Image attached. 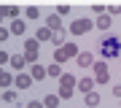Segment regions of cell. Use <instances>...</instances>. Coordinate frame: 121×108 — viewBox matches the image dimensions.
<instances>
[{
  "mask_svg": "<svg viewBox=\"0 0 121 108\" xmlns=\"http://www.w3.org/2000/svg\"><path fill=\"white\" fill-rule=\"evenodd\" d=\"M118 52H121V41L118 38H105L99 43V54L102 57H118Z\"/></svg>",
  "mask_w": 121,
  "mask_h": 108,
  "instance_id": "cell-1",
  "label": "cell"
},
{
  "mask_svg": "<svg viewBox=\"0 0 121 108\" xmlns=\"http://www.w3.org/2000/svg\"><path fill=\"white\" fill-rule=\"evenodd\" d=\"M89 27H91L89 19H78V22H73V27H70V30H73V33H86Z\"/></svg>",
  "mask_w": 121,
  "mask_h": 108,
  "instance_id": "cell-2",
  "label": "cell"
},
{
  "mask_svg": "<svg viewBox=\"0 0 121 108\" xmlns=\"http://www.w3.org/2000/svg\"><path fill=\"white\" fill-rule=\"evenodd\" d=\"M24 54L30 57V60H35V57H38V43H35V41H27L24 43Z\"/></svg>",
  "mask_w": 121,
  "mask_h": 108,
  "instance_id": "cell-3",
  "label": "cell"
},
{
  "mask_svg": "<svg viewBox=\"0 0 121 108\" xmlns=\"http://www.w3.org/2000/svg\"><path fill=\"white\" fill-rule=\"evenodd\" d=\"M91 86H94V81H91V78H83V81H78V89H83V92H91Z\"/></svg>",
  "mask_w": 121,
  "mask_h": 108,
  "instance_id": "cell-4",
  "label": "cell"
},
{
  "mask_svg": "<svg viewBox=\"0 0 121 108\" xmlns=\"http://www.w3.org/2000/svg\"><path fill=\"white\" fill-rule=\"evenodd\" d=\"M97 78H99V81H105V78H108V70H105L102 62H97Z\"/></svg>",
  "mask_w": 121,
  "mask_h": 108,
  "instance_id": "cell-5",
  "label": "cell"
},
{
  "mask_svg": "<svg viewBox=\"0 0 121 108\" xmlns=\"http://www.w3.org/2000/svg\"><path fill=\"white\" fill-rule=\"evenodd\" d=\"M78 65H81V68H89L91 65V54H81L78 57Z\"/></svg>",
  "mask_w": 121,
  "mask_h": 108,
  "instance_id": "cell-6",
  "label": "cell"
},
{
  "mask_svg": "<svg viewBox=\"0 0 121 108\" xmlns=\"http://www.w3.org/2000/svg\"><path fill=\"white\" fill-rule=\"evenodd\" d=\"M97 27H99V30H108V27H110V19L108 16H99L97 19Z\"/></svg>",
  "mask_w": 121,
  "mask_h": 108,
  "instance_id": "cell-7",
  "label": "cell"
},
{
  "mask_svg": "<svg viewBox=\"0 0 121 108\" xmlns=\"http://www.w3.org/2000/svg\"><path fill=\"white\" fill-rule=\"evenodd\" d=\"M16 86L27 89V86H30V76H19V78H16Z\"/></svg>",
  "mask_w": 121,
  "mask_h": 108,
  "instance_id": "cell-8",
  "label": "cell"
},
{
  "mask_svg": "<svg viewBox=\"0 0 121 108\" xmlns=\"http://www.w3.org/2000/svg\"><path fill=\"white\" fill-rule=\"evenodd\" d=\"M11 30L16 33V35H22V33H24V22H13V24H11Z\"/></svg>",
  "mask_w": 121,
  "mask_h": 108,
  "instance_id": "cell-9",
  "label": "cell"
},
{
  "mask_svg": "<svg viewBox=\"0 0 121 108\" xmlns=\"http://www.w3.org/2000/svg\"><path fill=\"white\" fill-rule=\"evenodd\" d=\"M48 27H51V30H59V16L51 14V16H48Z\"/></svg>",
  "mask_w": 121,
  "mask_h": 108,
  "instance_id": "cell-10",
  "label": "cell"
},
{
  "mask_svg": "<svg viewBox=\"0 0 121 108\" xmlns=\"http://www.w3.org/2000/svg\"><path fill=\"white\" fill-rule=\"evenodd\" d=\"M11 65L13 68H24V57H11Z\"/></svg>",
  "mask_w": 121,
  "mask_h": 108,
  "instance_id": "cell-11",
  "label": "cell"
},
{
  "mask_svg": "<svg viewBox=\"0 0 121 108\" xmlns=\"http://www.w3.org/2000/svg\"><path fill=\"white\" fill-rule=\"evenodd\" d=\"M86 103H89V105H97V103H99V97L94 95V92H89V95H86Z\"/></svg>",
  "mask_w": 121,
  "mask_h": 108,
  "instance_id": "cell-12",
  "label": "cell"
},
{
  "mask_svg": "<svg viewBox=\"0 0 121 108\" xmlns=\"http://www.w3.org/2000/svg\"><path fill=\"white\" fill-rule=\"evenodd\" d=\"M56 103H59V100H56L54 95H48V97H46V105H51V108H56Z\"/></svg>",
  "mask_w": 121,
  "mask_h": 108,
  "instance_id": "cell-13",
  "label": "cell"
},
{
  "mask_svg": "<svg viewBox=\"0 0 121 108\" xmlns=\"http://www.w3.org/2000/svg\"><path fill=\"white\" fill-rule=\"evenodd\" d=\"M27 16L35 19V16H38V8H35V5H30V8H27Z\"/></svg>",
  "mask_w": 121,
  "mask_h": 108,
  "instance_id": "cell-14",
  "label": "cell"
},
{
  "mask_svg": "<svg viewBox=\"0 0 121 108\" xmlns=\"http://www.w3.org/2000/svg\"><path fill=\"white\" fill-rule=\"evenodd\" d=\"M32 76H35V78H43L46 73H43V68H32Z\"/></svg>",
  "mask_w": 121,
  "mask_h": 108,
  "instance_id": "cell-15",
  "label": "cell"
},
{
  "mask_svg": "<svg viewBox=\"0 0 121 108\" xmlns=\"http://www.w3.org/2000/svg\"><path fill=\"white\" fill-rule=\"evenodd\" d=\"M62 84H65V86H73L75 81H73V76H62Z\"/></svg>",
  "mask_w": 121,
  "mask_h": 108,
  "instance_id": "cell-16",
  "label": "cell"
},
{
  "mask_svg": "<svg viewBox=\"0 0 121 108\" xmlns=\"http://www.w3.org/2000/svg\"><path fill=\"white\" fill-rule=\"evenodd\" d=\"M73 95V86H62V97H70Z\"/></svg>",
  "mask_w": 121,
  "mask_h": 108,
  "instance_id": "cell-17",
  "label": "cell"
},
{
  "mask_svg": "<svg viewBox=\"0 0 121 108\" xmlns=\"http://www.w3.org/2000/svg\"><path fill=\"white\" fill-rule=\"evenodd\" d=\"M3 14H5V16H16V8H8V5H5V8H3Z\"/></svg>",
  "mask_w": 121,
  "mask_h": 108,
  "instance_id": "cell-18",
  "label": "cell"
},
{
  "mask_svg": "<svg viewBox=\"0 0 121 108\" xmlns=\"http://www.w3.org/2000/svg\"><path fill=\"white\" fill-rule=\"evenodd\" d=\"M38 38H40V41H46V38H51V33H48V30H40V33H38Z\"/></svg>",
  "mask_w": 121,
  "mask_h": 108,
  "instance_id": "cell-19",
  "label": "cell"
}]
</instances>
